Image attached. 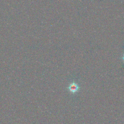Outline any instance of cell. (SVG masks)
Returning a JSON list of instances; mask_svg holds the SVG:
<instances>
[{
  "instance_id": "cell-1",
  "label": "cell",
  "mask_w": 124,
  "mask_h": 124,
  "mask_svg": "<svg viewBox=\"0 0 124 124\" xmlns=\"http://www.w3.org/2000/svg\"><path fill=\"white\" fill-rule=\"evenodd\" d=\"M68 88L71 93H75L78 91L79 87L77 84L75 82H73L70 84Z\"/></svg>"
},
{
  "instance_id": "cell-2",
  "label": "cell",
  "mask_w": 124,
  "mask_h": 124,
  "mask_svg": "<svg viewBox=\"0 0 124 124\" xmlns=\"http://www.w3.org/2000/svg\"><path fill=\"white\" fill-rule=\"evenodd\" d=\"M123 59L124 61V56H123Z\"/></svg>"
}]
</instances>
